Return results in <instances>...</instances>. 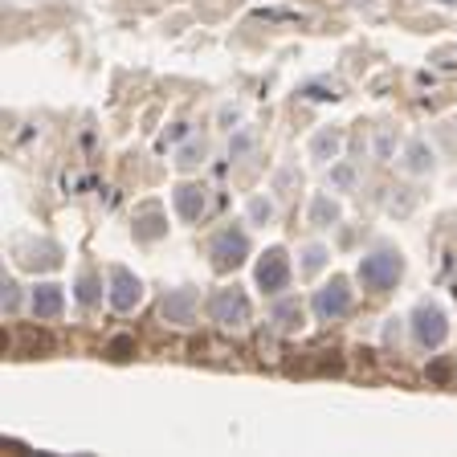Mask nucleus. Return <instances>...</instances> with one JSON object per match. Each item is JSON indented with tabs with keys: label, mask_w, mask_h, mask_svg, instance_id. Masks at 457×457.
I'll list each match as a JSON object with an SVG mask.
<instances>
[{
	"label": "nucleus",
	"mask_w": 457,
	"mask_h": 457,
	"mask_svg": "<svg viewBox=\"0 0 457 457\" xmlns=\"http://www.w3.org/2000/svg\"><path fill=\"white\" fill-rule=\"evenodd\" d=\"M307 221L314 228H331L335 221H339V204L331 200L326 192H319V196H310V209H307Z\"/></svg>",
	"instance_id": "15"
},
{
	"label": "nucleus",
	"mask_w": 457,
	"mask_h": 457,
	"mask_svg": "<svg viewBox=\"0 0 457 457\" xmlns=\"http://www.w3.org/2000/svg\"><path fill=\"white\" fill-rule=\"evenodd\" d=\"M408 326H412L417 347H424V351H437L441 343L449 339V319H445V310L437 302H421V307L408 314Z\"/></svg>",
	"instance_id": "2"
},
{
	"label": "nucleus",
	"mask_w": 457,
	"mask_h": 457,
	"mask_svg": "<svg viewBox=\"0 0 457 457\" xmlns=\"http://www.w3.org/2000/svg\"><path fill=\"white\" fill-rule=\"evenodd\" d=\"M298 180H302V176H298V167H290V163H286V167L274 176V188H277V192H286V188H294Z\"/></svg>",
	"instance_id": "25"
},
{
	"label": "nucleus",
	"mask_w": 457,
	"mask_h": 457,
	"mask_svg": "<svg viewBox=\"0 0 457 457\" xmlns=\"http://www.w3.org/2000/svg\"><path fill=\"white\" fill-rule=\"evenodd\" d=\"M400 277H404V258L396 249H375L359 261V286L372 294H388Z\"/></svg>",
	"instance_id": "1"
},
{
	"label": "nucleus",
	"mask_w": 457,
	"mask_h": 457,
	"mask_svg": "<svg viewBox=\"0 0 457 457\" xmlns=\"http://www.w3.org/2000/svg\"><path fill=\"white\" fill-rule=\"evenodd\" d=\"M29 307H33V314H37V319L53 323V319L65 310V290L57 286V282H41V286H33Z\"/></svg>",
	"instance_id": "10"
},
{
	"label": "nucleus",
	"mask_w": 457,
	"mask_h": 457,
	"mask_svg": "<svg viewBox=\"0 0 457 457\" xmlns=\"http://www.w3.org/2000/svg\"><path fill=\"white\" fill-rule=\"evenodd\" d=\"M106 298L119 314H127L143 302V282L131 274L127 265H111V286H106Z\"/></svg>",
	"instance_id": "7"
},
{
	"label": "nucleus",
	"mask_w": 457,
	"mask_h": 457,
	"mask_svg": "<svg viewBox=\"0 0 457 457\" xmlns=\"http://www.w3.org/2000/svg\"><path fill=\"white\" fill-rule=\"evenodd\" d=\"M106 356H111L114 363H127V359L135 356V339H131V335H114V339L106 343Z\"/></svg>",
	"instance_id": "21"
},
{
	"label": "nucleus",
	"mask_w": 457,
	"mask_h": 457,
	"mask_svg": "<svg viewBox=\"0 0 457 457\" xmlns=\"http://www.w3.org/2000/svg\"><path fill=\"white\" fill-rule=\"evenodd\" d=\"M388 209H392V212H400V216H404V212H412V196H408V188H404V196H400V200L392 196V200H388Z\"/></svg>",
	"instance_id": "27"
},
{
	"label": "nucleus",
	"mask_w": 457,
	"mask_h": 457,
	"mask_svg": "<svg viewBox=\"0 0 457 457\" xmlns=\"http://www.w3.org/2000/svg\"><path fill=\"white\" fill-rule=\"evenodd\" d=\"M167 237V216L163 212H143V216H135V241H160Z\"/></svg>",
	"instance_id": "16"
},
{
	"label": "nucleus",
	"mask_w": 457,
	"mask_h": 457,
	"mask_svg": "<svg viewBox=\"0 0 457 457\" xmlns=\"http://www.w3.org/2000/svg\"><path fill=\"white\" fill-rule=\"evenodd\" d=\"M209 258H212V265H216L221 274H225V270L245 265V258H249V233H245L241 225L221 228V233L209 241Z\"/></svg>",
	"instance_id": "3"
},
{
	"label": "nucleus",
	"mask_w": 457,
	"mask_h": 457,
	"mask_svg": "<svg viewBox=\"0 0 457 457\" xmlns=\"http://www.w3.org/2000/svg\"><path fill=\"white\" fill-rule=\"evenodd\" d=\"M302 98H314V102H326V98H339L331 86H302Z\"/></svg>",
	"instance_id": "26"
},
{
	"label": "nucleus",
	"mask_w": 457,
	"mask_h": 457,
	"mask_svg": "<svg viewBox=\"0 0 457 457\" xmlns=\"http://www.w3.org/2000/svg\"><path fill=\"white\" fill-rule=\"evenodd\" d=\"M221 123H237V106H225L221 111Z\"/></svg>",
	"instance_id": "31"
},
{
	"label": "nucleus",
	"mask_w": 457,
	"mask_h": 457,
	"mask_svg": "<svg viewBox=\"0 0 457 457\" xmlns=\"http://www.w3.org/2000/svg\"><path fill=\"white\" fill-rule=\"evenodd\" d=\"M163 323L172 326H188L196 319V290L192 286H180V290H167V298H163Z\"/></svg>",
	"instance_id": "9"
},
{
	"label": "nucleus",
	"mask_w": 457,
	"mask_h": 457,
	"mask_svg": "<svg viewBox=\"0 0 457 457\" xmlns=\"http://www.w3.org/2000/svg\"><path fill=\"white\" fill-rule=\"evenodd\" d=\"M204 155H209L204 139H188V143L176 151V167H196V163H204Z\"/></svg>",
	"instance_id": "19"
},
{
	"label": "nucleus",
	"mask_w": 457,
	"mask_h": 457,
	"mask_svg": "<svg viewBox=\"0 0 457 457\" xmlns=\"http://www.w3.org/2000/svg\"><path fill=\"white\" fill-rule=\"evenodd\" d=\"M74 294H78L82 307H98V302H102V277H98L94 270L78 274V282H74Z\"/></svg>",
	"instance_id": "17"
},
{
	"label": "nucleus",
	"mask_w": 457,
	"mask_h": 457,
	"mask_svg": "<svg viewBox=\"0 0 457 457\" xmlns=\"http://www.w3.org/2000/svg\"><path fill=\"white\" fill-rule=\"evenodd\" d=\"M180 139H188V123H176V127H167V135H163V143H180Z\"/></svg>",
	"instance_id": "28"
},
{
	"label": "nucleus",
	"mask_w": 457,
	"mask_h": 457,
	"mask_svg": "<svg viewBox=\"0 0 457 457\" xmlns=\"http://www.w3.org/2000/svg\"><path fill=\"white\" fill-rule=\"evenodd\" d=\"M400 163H404L408 176H429L437 160H433V147L424 143V139H412V143L404 147V160H400Z\"/></svg>",
	"instance_id": "14"
},
{
	"label": "nucleus",
	"mask_w": 457,
	"mask_h": 457,
	"mask_svg": "<svg viewBox=\"0 0 457 457\" xmlns=\"http://www.w3.org/2000/svg\"><path fill=\"white\" fill-rule=\"evenodd\" d=\"M375 155H380V160L392 155V135H375Z\"/></svg>",
	"instance_id": "29"
},
{
	"label": "nucleus",
	"mask_w": 457,
	"mask_h": 457,
	"mask_svg": "<svg viewBox=\"0 0 457 457\" xmlns=\"http://www.w3.org/2000/svg\"><path fill=\"white\" fill-rule=\"evenodd\" d=\"M310 160L314 163H331V160H339V151H343V131L339 127H323V131H314L310 135Z\"/></svg>",
	"instance_id": "13"
},
{
	"label": "nucleus",
	"mask_w": 457,
	"mask_h": 457,
	"mask_svg": "<svg viewBox=\"0 0 457 457\" xmlns=\"http://www.w3.org/2000/svg\"><path fill=\"white\" fill-rule=\"evenodd\" d=\"M172 204H176L180 221H200L204 209H209V188L204 184H176V192H172Z\"/></svg>",
	"instance_id": "8"
},
{
	"label": "nucleus",
	"mask_w": 457,
	"mask_h": 457,
	"mask_svg": "<svg viewBox=\"0 0 457 457\" xmlns=\"http://www.w3.org/2000/svg\"><path fill=\"white\" fill-rule=\"evenodd\" d=\"M21 265L25 270H57L62 265V245L57 241H33L21 249Z\"/></svg>",
	"instance_id": "11"
},
{
	"label": "nucleus",
	"mask_w": 457,
	"mask_h": 457,
	"mask_svg": "<svg viewBox=\"0 0 457 457\" xmlns=\"http://www.w3.org/2000/svg\"><path fill=\"white\" fill-rule=\"evenodd\" d=\"M249 151H253V131H237L228 139V160H245Z\"/></svg>",
	"instance_id": "23"
},
{
	"label": "nucleus",
	"mask_w": 457,
	"mask_h": 457,
	"mask_svg": "<svg viewBox=\"0 0 457 457\" xmlns=\"http://www.w3.org/2000/svg\"><path fill=\"white\" fill-rule=\"evenodd\" d=\"M396 335H400V319H388V326H384V339H396Z\"/></svg>",
	"instance_id": "30"
},
{
	"label": "nucleus",
	"mask_w": 457,
	"mask_h": 457,
	"mask_svg": "<svg viewBox=\"0 0 457 457\" xmlns=\"http://www.w3.org/2000/svg\"><path fill=\"white\" fill-rule=\"evenodd\" d=\"M209 314H212V323L228 326V331H241L249 323V298H245L241 286H221L209 298Z\"/></svg>",
	"instance_id": "4"
},
{
	"label": "nucleus",
	"mask_w": 457,
	"mask_h": 457,
	"mask_svg": "<svg viewBox=\"0 0 457 457\" xmlns=\"http://www.w3.org/2000/svg\"><path fill=\"white\" fill-rule=\"evenodd\" d=\"M249 221H253V225H270V221H274V200L253 196V200H249Z\"/></svg>",
	"instance_id": "22"
},
{
	"label": "nucleus",
	"mask_w": 457,
	"mask_h": 457,
	"mask_svg": "<svg viewBox=\"0 0 457 457\" xmlns=\"http://www.w3.org/2000/svg\"><path fill=\"white\" fill-rule=\"evenodd\" d=\"M298 258H302V265H298V270H302L307 277H314V274H319V270L326 265V261H331V249H326V245H307Z\"/></svg>",
	"instance_id": "18"
},
{
	"label": "nucleus",
	"mask_w": 457,
	"mask_h": 457,
	"mask_svg": "<svg viewBox=\"0 0 457 457\" xmlns=\"http://www.w3.org/2000/svg\"><path fill=\"white\" fill-rule=\"evenodd\" d=\"M253 282H258V290H265V294H282V290H286V282H290V258H286V249H282V245H270V249L258 258Z\"/></svg>",
	"instance_id": "6"
},
{
	"label": "nucleus",
	"mask_w": 457,
	"mask_h": 457,
	"mask_svg": "<svg viewBox=\"0 0 457 457\" xmlns=\"http://www.w3.org/2000/svg\"><path fill=\"white\" fill-rule=\"evenodd\" d=\"M0 302H4V314H16L21 310V286L16 282H4V298Z\"/></svg>",
	"instance_id": "24"
},
{
	"label": "nucleus",
	"mask_w": 457,
	"mask_h": 457,
	"mask_svg": "<svg viewBox=\"0 0 457 457\" xmlns=\"http://www.w3.org/2000/svg\"><path fill=\"white\" fill-rule=\"evenodd\" d=\"M270 323H274L282 335H294V331H302V323H307V307H302L298 298H277L274 310H270Z\"/></svg>",
	"instance_id": "12"
},
{
	"label": "nucleus",
	"mask_w": 457,
	"mask_h": 457,
	"mask_svg": "<svg viewBox=\"0 0 457 457\" xmlns=\"http://www.w3.org/2000/svg\"><path fill=\"white\" fill-rule=\"evenodd\" d=\"M331 192H356V167L351 163H339V167H331Z\"/></svg>",
	"instance_id": "20"
},
{
	"label": "nucleus",
	"mask_w": 457,
	"mask_h": 457,
	"mask_svg": "<svg viewBox=\"0 0 457 457\" xmlns=\"http://www.w3.org/2000/svg\"><path fill=\"white\" fill-rule=\"evenodd\" d=\"M314 314H319L323 323L347 319V314H351V282L335 274L326 286H319V290H314Z\"/></svg>",
	"instance_id": "5"
}]
</instances>
